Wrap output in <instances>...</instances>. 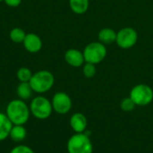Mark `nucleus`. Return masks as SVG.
<instances>
[{
  "mask_svg": "<svg viewBox=\"0 0 153 153\" xmlns=\"http://www.w3.org/2000/svg\"><path fill=\"white\" fill-rule=\"evenodd\" d=\"M98 39H99V41L104 44L105 46L110 45V44L116 43L117 32L111 28H103L99 31Z\"/></svg>",
  "mask_w": 153,
  "mask_h": 153,
  "instance_id": "12",
  "label": "nucleus"
},
{
  "mask_svg": "<svg viewBox=\"0 0 153 153\" xmlns=\"http://www.w3.org/2000/svg\"><path fill=\"white\" fill-rule=\"evenodd\" d=\"M4 2L9 7H17L21 4L22 0H4Z\"/></svg>",
  "mask_w": 153,
  "mask_h": 153,
  "instance_id": "22",
  "label": "nucleus"
},
{
  "mask_svg": "<svg viewBox=\"0 0 153 153\" xmlns=\"http://www.w3.org/2000/svg\"><path fill=\"white\" fill-rule=\"evenodd\" d=\"M69 124L72 130L75 134H81V133H84L85 130L87 129L88 120L85 115H83L81 112H76L71 116Z\"/></svg>",
  "mask_w": 153,
  "mask_h": 153,
  "instance_id": "11",
  "label": "nucleus"
},
{
  "mask_svg": "<svg viewBox=\"0 0 153 153\" xmlns=\"http://www.w3.org/2000/svg\"><path fill=\"white\" fill-rule=\"evenodd\" d=\"M96 73H97L96 65L91 63H85L82 65V74L86 78L90 79L94 77L96 75Z\"/></svg>",
  "mask_w": 153,
  "mask_h": 153,
  "instance_id": "19",
  "label": "nucleus"
},
{
  "mask_svg": "<svg viewBox=\"0 0 153 153\" xmlns=\"http://www.w3.org/2000/svg\"><path fill=\"white\" fill-rule=\"evenodd\" d=\"M29 82L34 92L43 94L52 89L55 83V77L51 72L48 70H40L32 74Z\"/></svg>",
  "mask_w": 153,
  "mask_h": 153,
  "instance_id": "2",
  "label": "nucleus"
},
{
  "mask_svg": "<svg viewBox=\"0 0 153 153\" xmlns=\"http://www.w3.org/2000/svg\"><path fill=\"white\" fill-rule=\"evenodd\" d=\"M5 115L13 125L24 126L30 119V111L24 100L16 99L11 100L7 104Z\"/></svg>",
  "mask_w": 153,
  "mask_h": 153,
  "instance_id": "1",
  "label": "nucleus"
},
{
  "mask_svg": "<svg viewBox=\"0 0 153 153\" xmlns=\"http://www.w3.org/2000/svg\"><path fill=\"white\" fill-rule=\"evenodd\" d=\"M129 97L133 100L136 106L145 107L150 105L153 100L152 88L144 83L136 84L130 91Z\"/></svg>",
  "mask_w": 153,
  "mask_h": 153,
  "instance_id": "5",
  "label": "nucleus"
},
{
  "mask_svg": "<svg viewBox=\"0 0 153 153\" xmlns=\"http://www.w3.org/2000/svg\"><path fill=\"white\" fill-rule=\"evenodd\" d=\"M71 10L76 14L85 13L90 6V0H69Z\"/></svg>",
  "mask_w": 153,
  "mask_h": 153,
  "instance_id": "16",
  "label": "nucleus"
},
{
  "mask_svg": "<svg viewBox=\"0 0 153 153\" xmlns=\"http://www.w3.org/2000/svg\"><path fill=\"white\" fill-rule=\"evenodd\" d=\"M64 57L65 62L72 67H81L85 63L83 53L77 48L67 49L65 53Z\"/></svg>",
  "mask_w": 153,
  "mask_h": 153,
  "instance_id": "10",
  "label": "nucleus"
},
{
  "mask_svg": "<svg viewBox=\"0 0 153 153\" xmlns=\"http://www.w3.org/2000/svg\"><path fill=\"white\" fill-rule=\"evenodd\" d=\"M136 105L130 97L124 98L120 102V108L124 112H131L135 108Z\"/></svg>",
  "mask_w": 153,
  "mask_h": 153,
  "instance_id": "20",
  "label": "nucleus"
},
{
  "mask_svg": "<svg viewBox=\"0 0 153 153\" xmlns=\"http://www.w3.org/2000/svg\"><path fill=\"white\" fill-rule=\"evenodd\" d=\"M32 72L28 67H21L16 73V77L20 82H29L32 77Z\"/></svg>",
  "mask_w": 153,
  "mask_h": 153,
  "instance_id": "18",
  "label": "nucleus"
},
{
  "mask_svg": "<svg viewBox=\"0 0 153 153\" xmlns=\"http://www.w3.org/2000/svg\"><path fill=\"white\" fill-rule=\"evenodd\" d=\"M66 150L68 153H92L93 145L86 134H74L68 139Z\"/></svg>",
  "mask_w": 153,
  "mask_h": 153,
  "instance_id": "4",
  "label": "nucleus"
},
{
  "mask_svg": "<svg viewBox=\"0 0 153 153\" xmlns=\"http://www.w3.org/2000/svg\"><path fill=\"white\" fill-rule=\"evenodd\" d=\"M33 90L30 87V82H19L17 88H16V94L18 96V99L22 100H30L32 97Z\"/></svg>",
  "mask_w": 153,
  "mask_h": 153,
  "instance_id": "15",
  "label": "nucleus"
},
{
  "mask_svg": "<svg viewBox=\"0 0 153 153\" xmlns=\"http://www.w3.org/2000/svg\"><path fill=\"white\" fill-rule=\"evenodd\" d=\"M51 104L53 111L59 115H65L69 113L73 106L70 96L64 91H58L55 93L52 97Z\"/></svg>",
  "mask_w": 153,
  "mask_h": 153,
  "instance_id": "8",
  "label": "nucleus"
},
{
  "mask_svg": "<svg viewBox=\"0 0 153 153\" xmlns=\"http://www.w3.org/2000/svg\"><path fill=\"white\" fill-rule=\"evenodd\" d=\"M26 34L27 33H25V31L22 29L16 27V28H13L10 30L9 38L14 43H22L24 39H25Z\"/></svg>",
  "mask_w": 153,
  "mask_h": 153,
  "instance_id": "17",
  "label": "nucleus"
},
{
  "mask_svg": "<svg viewBox=\"0 0 153 153\" xmlns=\"http://www.w3.org/2000/svg\"><path fill=\"white\" fill-rule=\"evenodd\" d=\"M1 2H4V0H0V3H1Z\"/></svg>",
  "mask_w": 153,
  "mask_h": 153,
  "instance_id": "23",
  "label": "nucleus"
},
{
  "mask_svg": "<svg viewBox=\"0 0 153 153\" xmlns=\"http://www.w3.org/2000/svg\"><path fill=\"white\" fill-rule=\"evenodd\" d=\"M85 63L94 65L101 63L107 56V48L100 41L89 43L82 51Z\"/></svg>",
  "mask_w": 153,
  "mask_h": 153,
  "instance_id": "6",
  "label": "nucleus"
},
{
  "mask_svg": "<svg viewBox=\"0 0 153 153\" xmlns=\"http://www.w3.org/2000/svg\"><path fill=\"white\" fill-rule=\"evenodd\" d=\"M13 124L5 115V113L0 112V142L4 141L9 137V134Z\"/></svg>",
  "mask_w": 153,
  "mask_h": 153,
  "instance_id": "13",
  "label": "nucleus"
},
{
  "mask_svg": "<svg viewBox=\"0 0 153 153\" xmlns=\"http://www.w3.org/2000/svg\"><path fill=\"white\" fill-rule=\"evenodd\" d=\"M9 137L12 139V141L15 143H21L24 141V139L27 137V130L23 126H18V125H13Z\"/></svg>",
  "mask_w": 153,
  "mask_h": 153,
  "instance_id": "14",
  "label": "nucleus"
},
{
  "mask_svg": "<svg viewBox=\"0 0 153 153\" xmlns=\"http://www.w3.org/2000/svg\"><path fill=\"white\" fill-rule=\"evenodd\" d=\"M22 45L26 51L29 53H38L42 48V39L36 33H27L25 39L22 42Z\"/></svg>",
  "mask_w": 153,
  "mask_h": 153,
  "instance_id": "9",
  "label": "nucleus"
},
{
  "mask_svg": "<svg viewBox=\"0 0 153 153\" xmlns=\"http://www.w3.org/2000/svg\"><path fill=\"white\" fill-rule=\"evenodd\" d=\"M138 40V33L132 27H125L117 32V45L123 49L133 48Z\"/></svg>",
  "mask_w": 153,
  "mask_h": 153,
  "instance_id": "7",
  "label": "nucleus"
},
{
  "mask_svg": "<svg viewBox=\"0 0 153 153\" xmlns=\"http://www.w3.org/2000/svg\"><path fill=\"white\" fill-rule=\"evenodd\" d=\"M9 153H35V152L27 145L20 144L13 147Z\"/></svg>",
  "mask_w": 153,
  "mask_h": 153,
  "instance_id": "21",
  "label": "nucleus"
},
{
  "mask_svg": "<svg viewBox=\"0 0 153 153\" xmlns=\"http://www.w3.org/2000/svg\"><path fill=\"white\" fill-rule=\"evenodd\" d=\"M29 108L30 114L39 120H46L49 118L53 112L51 100L42 95L34 97L30 100Z\"/></svg>",
  "mask_w": 153,
  "mask_h": 153,
  "instance_id": "3",
  "label": "nucleus"
}]
</instances>
